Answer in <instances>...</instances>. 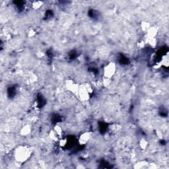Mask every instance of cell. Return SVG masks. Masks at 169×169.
I'll return each instance as SVG.
<instances>
[{
    "label": "cell",
    "instance_id": "cell-1",
    "mask_svg": "<svg viewBox=\"0 0 169 169\" xmlns=\"http://www.w3.org/2000/svg\"><path fill=\"white\" fill-rule=\"evenodd\" d=\"M32 148L26 145H23L17 147L15 151V159L20 162H25L29 159L32 155Z\"/></svg>",
    "mask_w": 169,
    "mask_h": 169
},
{
    "label": "cell",
    "instance_id": "cell-2",
    "mask_svg": "<svg viewBox=\"0 0 169 169\" xmlns=\"http://www.w3.org/2000/svg\"><path fill=\"white\" fill-rule=\"evenodd\" d=\"M93 92L91 86L89 84L84 83L79 85V91L77 96L82 101H86L91 97V95Z\"/></svg>",
    "mask_w": 169,
    "mask_h": 169
},
{
    "label": "cell",
    "instance_id": "cell-3",
    "mask_svg": "<svg viewBox=\"0 0 169 169\" xmlns=\"http://www.w3.org/2000/svg\"><path fill=\"white\" fill-rule=\"evenodd\" d=\"M147 38L148 43L151 46L155 47L157 44L156 36L158 33V29L155 26H151L147 32Z\"/></svg>",
    "mask_w": 169,
    "mask_h": 169
},
{
    "label": "cell",
    "instance_id": "cell-4",
    "mask_svg": "<svg viewBox=\"0 0 169 169\" xmlns=\"http://www.w3.org/2000/svg\"><path fill=\"white\" fill-rule=\"evenodd\" d=\"M116 69H117V66H116V63L114 62H110L108 64L105 66L103 70V74L104 77L107 79L112 78L116 72Z\"/></svg>",
    "mask_w": 169,
    "mask_h": 169
},
{
    "label": "cell",
    "instance_id": "cell-5",
    "mask_svg": "<svg viewBox=\"0 0 169 169\" xmlns=\"http://www.w3.org/2000/svg\"><path fill=\"white\" fill-rule=\"evenodd\" d=\"M66 86L68 91H70V92L75 94V95H77L79 88V84H77L75 81L71 80V79H68L67 81H66Z\"/></svg>",
    "mask_w": 169,
    "mask_h": 169
},
{
    "label": "cell",
    "instance_id": "cell-6",
    "mask_svg": "<svg viewBox=\"0 0 169 169\" xmlns=\"http://www.w3.org/2000/svg\"><path fill=\"white\" fill-rule=\"evenodd\" d=\"M91 133L89 132H84L79 137V144L81 145H85L91 139Z\"/></svg>",
    "mask_w": 169,
    "mask_h": 169
},
{
    "label": "cell",
    "instance_id": "cell-7",
    "mask_svg": "<svg viewBox=\"0 0 169 169\" xmlns=\"http://www.w3.org/2000/svg\"><path fill=\"white\" fill-rule=\"evenodd\" d=\"M31 126L30 125H25L23 128L21 130V134L22 135H27L30 134Z\"/></svg>",
    "mask_w": 169,
    "mask_h": 169
},
{
    "label": "cell",
    "instance_id": "cell-8",
    "mask_svg": "<svg viewBox=\"0 0 169 169\" xmlns=\"http://www.w3.org/2000/svg\"><path fill=\"white\" fill-rule=\"evenodd\" d=\"M42 5H43V2L41 1H34L32 3V7L33 9L38 10L42 7Z\"/></svg>",
    "mask_w": 169,
    "mask_h": 169
},
{
    "label": "cell",
    "instance_id": "cell-9",
    "mask_svg": "<svg viewBox=\"0 0 169 169\" xmlns=\"http://www.w3.org/2000/svg\"><path fill=\"white\" fill-rule=\"evenodd\" d=\"M151 25L150 24L148 23V22H145V21H144V22H143L141 23V28H142V30H144L145 32H147L148 30H149V29L151 27Z\"/></svg>",
    "mask_w": 169,
    "mask_h": 169
},
{
    "label": "cell",
    "instance_id": "cell-10",
    "mask_svg": "<svg viewBox=\"0 0 169 169\" xmlns=\"http://www.w3.org/2000/svg\"><path fill=\"white\" fill-rule=\"evenodd\" d=\"M139 145L141 147V149H146V147L148 145V142L147 141L146 139H142L139 142Z\"/></svg>",
    "mask_w": 169,
    "mask_h": 169
},
{
    "label": "cell",
    "instance_id": "cell-11",
    "mask_svg": "<svg viewBox=\"0 0 169 169\" xmlns=\"http://www.w3.org/2000/svg\"><path fill=\"white\" fill-rule=\"evenodd\" d=\"M34 34H35V33H34V31L33 30H30L29 31V36H34Z\"/></svg>",
    "mask_w": 169,
    "mask_h": 169
}]
</instances>
